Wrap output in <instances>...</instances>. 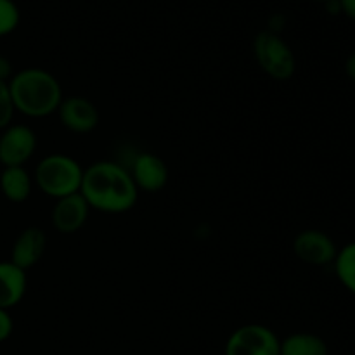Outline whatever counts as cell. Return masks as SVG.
<instances>
[{
  "mask_svg": "<svg viewBox=\"0 0 355 355\" xmlns=\"http://www.w3.org/2000/svg\"><path fill=\"white\" fill-rule=\"evenodd\" d=\"M80 193L90 208L103 214H125L139 198L130 172L116 162H97L83 170Z\"/></svg>",
  "mask_w": 355,
  "mask_h": 355,
  "instance_id": "obj_1",
  "label": "cell"
},
{
  "mask_svg": "<svg viewBox=\"0 0 355 355\" xmlns=\"http://www.w3.org/2000/svg\"><path fill=\"white\" fill-rule=\"evenodd\" d=\"M14 110L30 118H45L58 113L62 89L58 78L47 69L24 68L9 80Z\"/></svg>",
  "mask_w": 355,
  "mask_h": 355,
  "instance_id": "obj_2",
  "label": "cell"
},
{
  "mask_svg": "<svg viewBox=\"0 0 355 355\" xmlns=\"http://www.w3.org/2000/svg\"><path fill=\"white\" fill-rule=\"evenodd\" d=\"M82 180L83 168L80 163L71 156L59 153L45 156L35 170V182L38 189L54 200L80 193Z\"/></svg>",
  "mask_w": 355,
  "mask_h": 355,
  "instance_id": "obj_3",
  "label": "cell"
},
{
  "mask_svg": "<svg viewBox=\"0 0 355 355\" xmlns=\"http://www.w3.org/2000/svg\"><path fill=\"white\" fill-rule=\"evenodd\" d=\"M253 54L260 68L274 80H290L297 69V59L290 45L272 30L260 31L253 40Z\"/></svg>",
  "mask_w": 355,
  "mask_h": 355,
  "instance_id": "obj_4",
  "label": "cell"
},
{
  "mask_svg": "<svg viewBox=\"0 0 355 355\" xmlns=\"http://www.w3.org/2000/svg\"><path fill=\"white\" fill-rule=\"evenodd\" d=\"M281 340L270 328L245 324L231 333L225 343V355H279Z\"/></svg>",
  "mask_w": 355,
  "mask_h": 355,
  "instance_id": "obj_5",
  "label": "cell"
},
{
  "mask_svg": "<svg viewBox=\"0 0 355 355\" xmlns=\"http://www.w3.org/2000/svg\"><path fill=\"white\" fill-rule=\"evenodd\" d=\"M37 151V135L28 125H9L0 134V163L24 166Z\"/></svg>",
  "mask_w": 355,
  "mask_h": 355,
  "instance_id": "obj_6",
  "label": "cell"
},
{
  "mask_svg": "<svg viewBox=\"0 0 355 355\" xmlns=\"http://www.w3.org/2000/svg\"><path fill=\"white\" fill-rule=\"evenodd\" d=\"M295 255L307 266L324 267L335 262L338 246L326 232L319 229L302 231L293 241Z\"/></svg>",
  "mask_w": 355,
  "mask_h": 355,
  "instance_id": "obj_7",
  "label": "cell"
},
{
  "mask_svg": "<svg viewBox=\"0 0 355 355\" xmlns=\"http://www.w3.org/2000/svg\"><path fill=\"white\" fill-rule=\"evenodd\" d=\"M59 121L75 134H89L99 123V111L96 104L82 96H71L61 101L58 107Z\"/></svg>",
  "mask_w": 355,
  "mask_h": 355,
  "instance_id": "obj_8",
  "label": "cell"
},
{
  "mask_svg": "<svg viewBox=\"0 0 355 355\" xmlns=\"http://www.w3.org/2000/svg\"><path fill=\"white\" fill-rule=\"evenodd\" d=\"M128 172L137 189L146 191V193H158L168 182V166L159 156L153 153H141L135 156Z\"/></svg>",
  "mask_w": 355,
  "mask_h": 355,
  "instance_id": "obj_9",
  "label": "cell"
},
{
  "mask_svg": "<svg viewBox=\"0 0 355 355\" xmlns=\"http://www.w3.org/2000/svg\"><path fill=\"white\" fill-rule=\"evenodd\" d=\"M90 207L82 193L69 194V196L55 200L52 208V224L62 234H71L82 229L89 218Z\"/></svg>",
  "mask_w": 355,
  "mask_h": 355,
  "instance_id": "obj_10",
  "label": "cell"
},
{
  "mask_svg": "<svg viewBox=\"0 0 355 355\" xmlns=\"http://www.w3.org/2000/svg\"><path fill=\"white\" fill-rule=\"evenodd\" d=\"M47 248V234L38 227H26L19 232L10 250V262L28 270L37 266Z\"/></svg>",
  "mask_w": 355,
  "mask_h": 355,
  "instance_id": "obj_11",
  "label": "cell"
},
{
  "mask_svg": "<svg viewBox=\"0 0 355 355\" xmlns=\"http://www.w3.org/2000/svg\"><path fill=\"white\" fill-rule=\"evenodd\" d=\"M26 270L14 266L10 260L0 262V309L16 307L26 293Z\"/></svg>",
  "mask_w": 355,
  "mask_h": 355,
  "instance_id": "obj_12",
  "label": "cell"
},
{
  "mask_svg": "<svg viewBox=\"0 0 355 355\" xmlns=\"http://www.w3.org/2000/svg\"><path fill=\"white\" fill-rule=\"evenodd\" d=\"M33 179L24 166H6L0 173V191L10 203H23L30 198Z\"/></svg>",
  "mask_w": 355,
  "mask_h": 355,
  "instance_id": "obj_13",
  "label": "cell"
},
{
  "mask_svg": "<svg viewBox=\"0 0 355 355\" xmlns=\"http://www.w3.org/2000/svg\"><path fill=\"white\" fill-rule=\"evenodd\" d=\"M324 340L312 333H293L281 342L279 355H328Z\"/></svg>",
  "mask_w": 355,
  "mask_h": 355,
  "instance_id": "obj_14",
  "label": "cell"
},
{
  "mask_svg": "<svg viewBox=\"0 0 355 355\" xmlns=\"http://www.w3.org/2000/svg\"><path fill=\"white\" fill-rule=\"evenodd\" d=\"M333 266L343 288L355 295V241L347 243L343 248L338 250Z\"/></svg>",
  "mask_w": 355,
  "mask_h": 355,
  "instance_id": "obj_15",
  "label": "cell"
},
{
  "mask_svg": "<svg viewBox=\"0 0 355 355\" xmlns=\"http://www.w3.org/2000/svg\"><path fill=\"white\" fill-rule=\"evenodd\" d=\"M21 19L19 7L14 0H0V37L10 35Z\"/></svg>",
  "mask_w": 355,
  "mask_h": 355,
  "instance_id": "obj_16",
  "label": "cell"
},
{
  "mask_svg": "<svg viewBox=\"0 0 355 355\" xmlns=\"http://www.w3.org/2000/svg\"><path fill=\"white\" fill-rule=\"evenodd\" d=\"M14 113L16 110H14L12 97H10L9 82H0V130L9 127Z\"/></svg>",
  "mask_w": 355,
  "mask_h": 355,
  "instance_id": "obj_17",
  "label": "cell"
},
{
  "mask_svg": "<svg viewBox=\"0 0 355 355\" xmlns=\"http://www.w3.org/2000/svg\"><path fill=\"white\" fill-rule=\"evenodd\" d=\"M14 331V321L10 318L9 311L6 309H0V343L6 342L10 338Z\"/></svg>",
  "mask_w": 355,
  "mask_h": 355,
  "instance_id": "obj_18",
  "label": "cell"
},
{
  "mask_svg": "<svg viewBox=\"0 0 355 355\" xmlns=\"http://www.w3.org/2000/svg\"><path fill=\"white\" fill-rule=\"evenodd\" d=\"M12 64L7 58L0 55V82H9L12 78Z\"/></svg>",
  "mask_w": 355,
  "mask_h": 355,
  "instance_id": "obj_19",
  "label": "cell"
},
{
  "mask_svg": "<svg viewBox=\"0 0 355 355\" xmlns=\"http://www.w3.org/2000/svg\"><path fill=\"white\" fill-rule=\"evenodd\" d=\"M340 12L345 14L349 19L355 21V0H338Z\"/></svg>",
  "mask_w": 355,
  "mask_h": 355,
  "instance_id": "obj_20",
  "label": "cell"
},
{
  "mask_svg": "<svg viewBox=\"0 0 355 355\" xmlns=\"http://www.w3.org/2000/svg\"><path fill=\"white\" fill-rule=\"evenodd\" d=\"M345 73L352 82H355V52H352V54L349 55V59H347Z\"/></svg>",
  "mask_w": 355,
  "mask_h": 355,
  "instance_id": "obj_21",
  "label": "cell"
},
{
  "mask_svg": "<svg viewBox=\"0 0 355 355\" xmlns=\"http://www.w3.org/2000/svg\"><path fill=\"white\" fill-rule=\"evenodd\" d=\"M315 2H322V3H326V2H329V0H315Z\"/></svg>",
  "mask_w": 355,
  "mask_h": 355,
  "instance_id": "obj_22",
  "label": "cell"
}]
</instances>
